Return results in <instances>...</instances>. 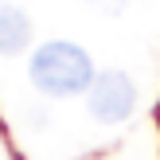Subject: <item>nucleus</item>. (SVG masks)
I'll use <instances>...</instances> for the list:
<instances>
[{
  "instance_id": "f257e3e1",
  "label": "nucleus",
  "mask_w": 160,
  "mask_h": 160,
  "mask_svg": "<svg viewBox=\"0 0 160 160\" xmlns=\"http://www.w3.org/2000/svg\"><path fill=\"white\" fill-rule=\"evenodd\" d=\"M31 86L47 98H70L78 90H90L94 86V62L90 55L78 43H67V39H55V43H43L35 55H31Z\"/></svg>"
},
{
  "instance_id": "f03ea898",
  "label": "nucleus",
  "mask_w": 160,
  "mask_h": 160,
  "mask_svg": "<svg viewBox=\"0 0 160 160\" xmlns=\"http://www.w3.org/2000/svg\"><path fill=\"white\" fill-rule=\"evenodd\" d=\"M86 102H90V113L98 117V121L117 125L137 106V86H133V78L125 74V70H102V74L94 78Z\"/></svg>"
},
{
  "instance_id": "7ed1b4c3",
  "label": "nucleus",
  "mask_w": 160,
  "mask_h": 160,
  "mask_svg": "<svg viewBox=\"0 0 160 160\" xmlns=\"http://www.w3.org/2000/svg\"><path fill=\"white\" fill-rule=\"evenodd\" d=\"M31 43V20L23 8L4 4L0 8V55H20Z\"/></svg>"
},
{
  "instance_id": "20e7f679",
  "label": "nucleus",
  "mask_w": 160,
  "mask_h": 160,
  "mask_svg": "<svg viewBox=\"0 0 160 160\" xmlns=\"http://www.w3.org/2000/svg\"><path fill=\"white\" fill-rule=\"evenodd\" d=\"M90 8H98V12H121L125 8V0H86Z\"/></svg>"
}]
</instances>
